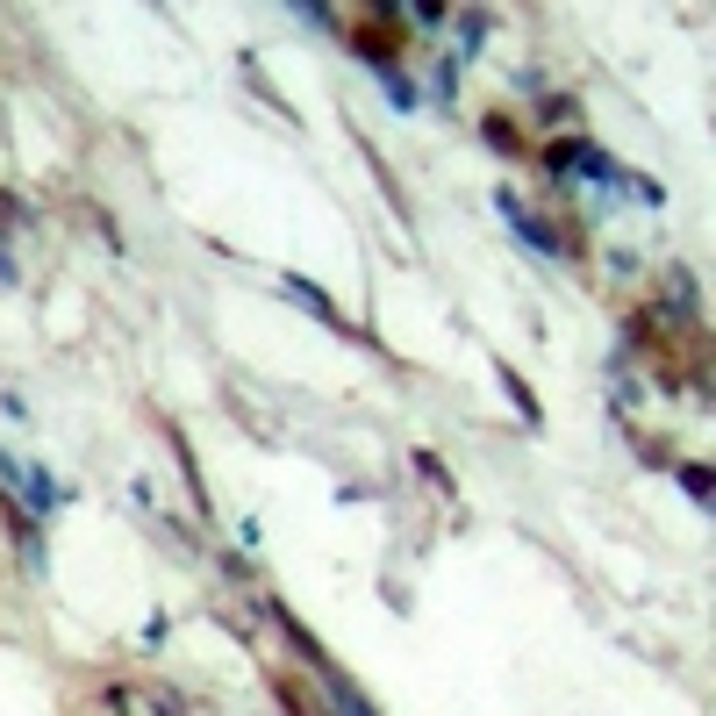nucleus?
<instances>
[{
	"label": "nucleus",
	"instance_id": "f257e3e1",
	"mask_svg": "<svg viewBox=\"0 0 716 716\" xmlns=\"http://www.w3.org/2000/svg\"><path fill=\"white\" fill-rule=\"evenodd\" d=\"M287 294H294L301 308H316V316H323V323H344V316H337V308H330V294H323V287H308V280H287Z\"/></svg>",
	"mask_w": 716,
	"mask_h": 716
},
{
	"label": "nucleus",
	"instance_id": "f03ea898",
	"mask_svg": "<svg viewBox=\"0 0 716 716\" xmlns=\"http://www.w3.org/2000/svg\"><path fill=\"white\" fill-rule=\"evenodd\" d=\"M480 137L495 144V151H523V144H516V129H509V115H487V122H480Z\"/></svg>",
	"mask_w": 716,
	"mask_h": 716
},
{
	"label": "nucleus",
	"instance_id": "7ed1b4c3",
	"mask_svg": "<svg viewBox=\"0 0 716 716\" xmlns=\"http://www.w3.org/2000/svg\"><path fill=\"white\" fill-rule=\"evenodd\" d=\"M502 387H509V394H516V409H523V416H530V423H537V394H530V387H523V380H516V373H502Z\"/></svg>",
	"mask_w": 716,
	"mask_h": 716
},
{
	"label": "nucleus",
	"instance_id": "20e7f679",
	"mask_svg": "<svg viewBox=\"0 0 716 716\" xmlns=\"http://www.w3.org/2000/svg\"><path fill=\"white\" fill-rule=\"evenodd\" d=\"M681 487H688L695 502H709V466H681Z\"/></svg>",
	"mask_w": 716,
	"mask_h": 716
},
{
	"label": "nucleus",
	"instance_id": "39448f33",
	"mask_svg": "<svg viewBox=\"0 0 716 716\" xmlns=\"http://www.w3.org/2000/svg\"><path fill=\"white\" fill-rule=\"evenodd\" d=\"M330 709H337V716H373V709H366V702H358L351 688H330Z\"/></svg>",
	"mask_w": 716,
	"mask_h": 716
},
{
	"label": "nucleus",
	"instance_id": "423d86ee",
	"mask_svg": "<svg viewBox=\"0 0 716 716\" xmlns=\"http://www.w3.org/2000/svg\"><path fill=\"white\" fill-rule=\"evenodd\" d=\"M158 716H187V702H179V695H158Z\"/></svg>",
	"mask_w": 716,
	"mask_h": 716
}]
</instances>
